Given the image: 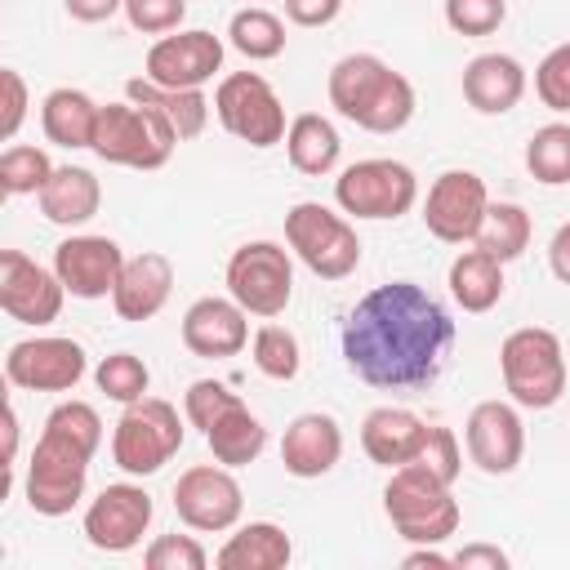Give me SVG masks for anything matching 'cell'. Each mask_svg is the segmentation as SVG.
Masks as SVG:
<instances>
[{"label":"cell","instance_id":"f35d334b","mask_svg":"<svg viewBox=\"0 0 570 570\" xmlns=\"http://www.w3.org/2000/svg\"><path fill=\"white\" fill-rule=\"evenodd\" d=\"M534 94L548 111H570V40L543 53L534 67Z\"/></svg>","mask_w":570,"mask_h":570},{"label":"cell","instance_id":"d6986e66","mask_svg":"<svg viewBox=\"0 0 570 570\" xmlns=\"http://www.w3.org/2000/svg\"><path fill=\"white\" fill-rule=\"evenodd\" d=\"M53 272L67 285L71 298H107L116 289L120 272H125V254H120V245L111 236L80 232V236L58 240Z\"/></svg>","mask_w":570,"mask_h":570},{"label":"cell","instance_id":"5bb4252c","mask_svg":"<svg viewBox=\"0 0 570 570\" xmlns=\"http://www.w3.org/2000/svg\"><path fill=\"white\" fill-rule=\"evenodd\" d=\"M89 374V356L76 338L62 334H36L9 347L4 379L22 392H71Z\"/></svg>","mask_w":570,"mask_h":570},{"label":"cell","instance_id":"f546056e","mask_svg":"<svg viewBox=\"0 0 570 570\" xmlns=\"http://www.w3.org/2000/svg\"><path fill=\"white\" fill-rule=\"evenodd\" d=\"M285 156H289V165H294L298 174L321 178V174H330V169L338 165L343 138H338V129H334L325 116L303 111V116H294L289 129H285Z\"/></svg>","mask_w":570,"mask_h":570},{"label":"cell","instance_id":"1f68e13d","mask_svg":"<svg viewBox=\"0 0 570 570\" xmlns=\"http://www.w3.org/2000/svg\"><path fill=\"white\" fill-rule=\"evenodd\" d=\"M227 45H232L236 53H245L249 62H272V58L285 53V22H281L272 9L249 4V9L232 13V22H227Z\"/></svg>","mask_w":570,"mask_h":570},{"label":"cell","instance_id":"6da1fadb","mask_svg":"<svg viewBox=\"0 0 570 570\" xmlns=\"http://www.w3.org/2000/svg\"><path fill=\"white\" fill-rule=\"evenodd\" d=\"M454 347L450 312L414 281H383L343 321V361L383 392H419L436 383Z\"/></svg>","mask_w":570,"mask_h":570},{"label":"cell","instance_id":"ffe728a7","mask_svg":"<svg viewBox=\"0 0 570 570\" xmlns=\"http://www.w3.org/2000/svg\"><path fill=\"white\" fill-rule=\"evenodd\" d=\"M245 343H249V312L232 294L227 298L205 294L183 312V347L191 356L223 361V356H236Z\"/></svg>","mask_w":570,"mask_h":570},{"label":"cell","instance_id":"8fae6325","mask_svg":"<svg viewBox=\"0 0 570 570\" xmlns=\"http://www.w3.org/2000/svg\"><path fill=\"white\" fill-rule=\"evenodd\" d=\"M227 294L249 312V316H281L294 298V263L289 249L276 240H245L227 258Z\"/></svg>","mask_w":570,"mask_h":570},{"label":"cell","instance_id":"bcb514c9","mask_svg":"<svg viewBox=\"0 0 570 570\" xmlns=\"http://www.w3.org/2000/svg\"><path fill=\"white\" fill-rule=\"evenodd\" d=\"M459 570H508V552L494 548V543H468L450 557Z\"/></svg>","mask_w":570,"mask_h":570},{"label":"cell","instance_id":"9a60e30c","mask_svg":"<svg viewBox=\"0 0 570 570\" xmlns=\"http://www.w3.org/2000/svg\"><path fill=\"white\" fill-rule=\"evenodd\" d=\"M156 517V503L142 485L134 481H116V485H102L89 508H85V539L98 548V552H129L142 543L147 525Z\"/></svg>","mask_w":570,"mask_h":570},{"label":"cell","instance_id":"b9f144b4","mask_svg":"<svg viewBox=\"0 0 570 570\" xmlns=\"http://www.w3.org/2000/svg\"><path fill=\"white\" fill-rule=\"evenodd\" d=\"M414 463H423L432 476H441L445 485H454V481H459V472H463L459 436H454L450 428H441V423H428V441H423V450H419V459H414Z\"/></svg>","mask_w":570,"mask_h":570},{"label":"cell","instance_id":"ac0fdd59","mask_svg":"<svg viewBox=\"0 0 570 570\" xmlns=\"http://www.w3.org/2000/svg\"><path fill=\"white\" fill-rule=\"evenodd\" d=\"M463 445L468 459L485 472V476H508L517 472L521 454H525V423L517 414V401H481L472 405L468 423H463Z\"/></svg>","mask_w":570,"mask_h":570},{"label":"cell","instance_id":"83f0119b","mask_svg":"<svg viewBox=\"0 0 570 570\" xmlns=\"http://www.w3.org/2000/svg\"><path fill=\"white\" fill-rule=\"evenodd\" d=\"M125 98H134V102L160 111V116L169 120V129L178 134V142L200 138L205 125H209V111H214L200 89H165V85H156V80H147V76H134V80L125 85Z\"/></svg>","mask_w":570,"mask_h":570},{"label":"cell","instance_id":"e0dca14e","mask_svg":"<svg viewBox=\"0 0 570 570\" xmlns=\"http://www.w3.org/2000/svg\"><path fill=\"white\" fill-rule=\"evenodd\" d=\"M67 285L53 267H40L22 249H0V307L18 325H49L58 321Z\"/></svg>","mask_w":570,"mask_h":570},{"label":"cell","instance_id":"7bdbcfd3","mask_svg":"<svg viewBox=\"0 0 570 570\" xmlns=\"http://www.w3.org/2000/svg\"><path fill=\"white\" fill-rule=\"evenodd\" d=\"M125 18L142 36H169L187 18V0H125Z\"/></svg>","mask_w":570,"mask_h":570},{"label":"cell","instance_id":"ee69618b","mask_svg":"<svg viewBox=\"0 0 570 570\" xmlns=\"http://www.w3.org/2000/svg\"><path fill=\"white\" fill-rule=\"evenodd\" d=\"M0 85H4L0 138H4V142H13V134H18V129H22V120H27V80H22L13 67H4V71H0Z\"/></svg>","mask_w":570,"mask_h":570},{"label":"cell","instance_id":"e575fe53","mask_svg":"<svg viewBox=\"0 0 570 570\" xmlns=\"http://www.w3.org/2000/svg\"><path fill=\"white\" fill-rule=\"evenodd\" d=\"M53 160L45 147H27V142H13L4 147L0 156V191L4 196H40L45 183L53 178Z\"/></svg>","mask_w":570,"mask_h":570},{"label":"cell","instance_id":"c3c4849f","mask_svg":"<svg viewBox=\"0 0 570 570\" xmlns=\"http://www.w3.org/2000/svg\"><path fill=\"white\" fill-rule=\"evenodd\" d=\"M548 267L561 285H570V223H561L552 232V245H548Z\"/></svg>","mask_w":570,"mask_h":570},{"label":"cell","instance_id":"44dd1931","mask_svg":"<svg viewBox=\"0 0 570 570\" xmlns=\"http://www.w3.org/2000/svg\"><path fill=\"white\" fill-rule=\"evenodd\" d=\"M343 459V428L334 414L307 410L298 419H289L285 436H281V463L289 476L298 481H316L325 472H334V463Z\"/></svg>","mask_w":570,"mask_h":570},{"label":"cell","instance_id":"2e32d148","mask_svg":"<svg viewBox=\"0 0 570 570\" xmlns=\"http://www.w3.org/2000/svg\"><path fill=\"white\" fill-rule=\"evenodd\" d=\"M223 40L214 31H169L147 49V80L165 85V89H205L218 71H223Z\"/></svg>","mask_w":570,"mask_h":570},{"label":"cell","instance_id":"d6a6232c","mask_svg":"<svg viewBox=\"0 0 570 570\" xmlns=\"http://www.w3.org/2000/svg\"><path fill=\"white\" fill-rule=\"evenodd\" d=\"M530 214L517 205V200H490V209H485V223H481V232H476V249H485V254H494L499 263H512V258H521L525 254V245H530Z\"/></svg>","mask_w":570,"mask_h":570},{"label":"cell","instance_id":"60d3db41","mask_svg":"<svg viewBox=\"0 0 570 570\" xmlns=\"http://www.w3.org/2000/svg\"><path fill=\"white\" fill-rule=\"evenodd\" d=\"M236 401H240V396H236L227 383H218V379H196V383L187 387V396H183V414H187L191 428L209 432V423H214L223 410H232Z\"/></svg>","mask_w":570,"mask_h":570},{"label":"cell","instance_id":"ba28073f","mask_svg":"<svg viewBox=\"0 0 570 570\" xmlns=\"http://www.w3.org/2000/svg\"><path fill=\"white\" fill-rule=\"evenodd\" d=\"M89 459L94 450L71 441L58 428H45L31 463H27V503L40 517H67L80 499H85V481H89Z\"/></svg>","mask_w":570,"mask_h":570},{"label":"cell","instance_id":"7dc6e473","mask_svg":"<svg viewBox=\"0 0 570 570\" xmlns=\"http://www.w3.org/2000/svg\"><path fill=\"white\" fill-rule=\"evenodd\" d=\"M62 4H67V13L76 22H107L111 13L125 9V0H62Z\"/></svg>","mask_w":570,"mask_h":570},{"label":"cell","instance_id":"ab89813d","mask_svg":"<svg viewBox=\"0 0 570 570\" xmlns=\"http://www.w3.org/2000/svg\"><path fill=\"white\" fill-rule=\"evenodd\" d=\"M142 566L147 570H205L209 566V552L191 534H160V539L147 543Z\"/></svg>","mask_w":570,"mask_h":570},{"label":"cell","instance_id":"30bf717a","mask_svg":"<svg viewBox=\"0 0 570 570\" xmlns=\"http://www.w3.org/2000/svg\"><path fill=\"white\" fill-rule=\"evenodd\" d=\"M334 200L352 218H379V223L401 218L419 200V178L410 165H401L392 156H370V160L347 165L334 178Z\"/></svg>","mask_w":570,"mask_h":570},{"label":"cell","instance_id":"7c38bea8","mask_svg":"<svg viewBox=\"0 0 570 570\" xmlns=\"http://www.w3.org/2000/svg\"><path fill=\"white\" fill-rule=\"evenodd\" d=\"M174 512L183 525L200 534H223L236 530L245 512V490L223 463H196L174 481Z\"/></svg>","mask_w":570,"mask_h":570},{"label":"cell","instance_id":"4316f807","mask_svg":"<svg viewBox=\"0 0 570 570\" xmlns=\"http://www.w3.org/2000/svg\"><path fill=\"white\" fill-rule=\"evenodd\" d=\"M36 200H40V214L49 223H58V227H85L98 214V205H102V187H98V178L89 169L58 165L53 178L45 183V191Z\"/></svg>","mask_w":570,"mask_h":570},{"label":"cell","instance_id":"277c9868","mask_svg":"<svg viewBox=\"0 0 570 570\" xmlns=\"http://www.w3.org/2000/svg\"><path fill=\"white\" fill-rule=\"evenodd\" d=\"M499 374L521 410H552L566 392L561 338L543 325H521L499 343Z\"/></svg>","mask_w":570,"mask_h":570},{"label":"cell","instance_id":"3957f363","mask_svg":"<svg viewBox=\"0 0 570 570\" xmlns=\"http://www.w3.org/2000/svg\"><path fill=\"white\" fill-rule=\"evenodd\" d=\"M383 512L405 543H445L463 521L454 490L441 476H432L423 463L392 468L383 485Z\"/></svg>","mask_w":570,"mask_h":570},{"label":"cell","instance_id":"836d02e7","mask_svg":"<svg viewBox=\"0 0 570 570\" xmlns=\"http://www.w3.org/2000/svg\"><path fill=\"white\" fill-rule=\"evenodd\" d=\"M525 169L543 187H566L570 183V125L552 120L530 134L525 142Z\"/></svg>","mask_w":570,"mask_h":570},{"label":"cell","instance_id":"5b68a950","mask_svg":"<svg viewBox=\"0 0 570 570\" xmlns=\"http://www.w3.org/2000/svg\"><path fill=\"white\" fill-rule=\"evenodd\" d=\"M187 414H178V405L160 401V396H142V401H129L116 419V432H111V459L125 476H151L160 472L178 450H183V428Z\"/></svg>","mask_w":570,"mask_h":570},{"label":"cell","instance_id":"681fc988","mask_svg":"<svg viewBox=\"0 0 570 570\" xmlns=\"http://www.w3.org/2000/svg\"><path fill=\"white\" fill-rule=\"evenodd\" d=\"M13 454H18V410L9 405L4 410V468H13Z\"/></svg>","mask_w":570,"mask_h":570},{"label":"cell","instance_id":"8992f818","mask_svg":"<svg viewBox=\"0 0 570 570\" xmlns=\"http://www.w3.org/2000/svg\"><path fill=\"white\" fill-rule=\"evenodd\" d=\"M178 134L169 129V120L134 98L125 102H107L98 111V129H94V156L107 165H125V169H160L174 156Z\"/></svg>","mask_w":570,"mask_h":570},{"label":"cell","instance_id":"4dcf8cb0","mask_svg":"<svg viewBox=\"0 0 570 570\" xmlns=\"http://www.w3.org/2000/svg\"><path fill=\"white\" fill-rule=\"evenodd\" d=\"M205 441H209V450H214V459H218L223 468H245V463H254V459L263 454L267 428L258 423V414H254L245 401H236L232 410H223V414L209 423Z\"/></svg>","mask_w":570,"mask_h":570},{"label":"cell","instance_id":"f1b7e54d","mask_svg":"<svg viewBox=\"0 0 570 570\" xmlns=\"http://www.w3.org/2000/svg\"><path fill=\"white\" fill-rule=\"evenodd\" d=\"M445 285H450V298L463 307V312H490L499 298H503V263L494 258V254H485V249H463L454 263H450V276H445Z\"/></svg>","mask_w":570,"mask_h":570},{"label":"cell","instance_id":"d590c367","mask_svg":"<svg viewBox=\"0 0 570 570\" xmlns=\"http://www.w3.org/2000/svg\"><path fill=\"white\" fill-rule=\"evenodd\" d=\"M249 352H254V370L276 383H289L303 370V347H298L294 330H285V325H258Z\"/></svg>","mask_w":570,"mask_h":570},{"label":"cell","instance_id":"74e56055","mask_svg":"<svg viewBox=\"0 0 570 570\" xmlns=\"http://www.w3.org/2000/svg\"><path fill=\"white\" fill-rule=\"evenodd\" d=\"M508 18V0H445V27L454 36H494Z\"/></svg>","mask_w":570,"mask_h":570},{"label":"cell","instance_id":"d4e9b609","mask_svg":"<svg viewBox=\"0 0 570 570\" xmlns=\"http://www.w3.org/2000/svg\"><path fill=\"white\" fill-rule=\"evenodd\" d=\"M98 111H102V102H94L85 89L62 85V89H49L45 94V102H40V129H45V138L53 147H67V151L94 147Z\"/></svg>","mask_w":570,"mask_h":570},{"label":"cell","instance_id":"8d00e7d4","mask_svg":"<svg viewBox=\"0 0 570 570\" xmlns=\"http://www.w3.org/2000/svg\"><path fill=\"white\" fill-rule=\"evenodd\" d=\"M94 383H98V392H102L107 401L129 405V401H142V396H147V387H151V370H147V361L134 356V352H111V356L98 361Z\"/></svg>","mask_w":570,"mask_h":570},{"label":"cell","instance_id":"7402d4cb","mask_svg":"<svg viewBox=\"0 0 570 570\" xmlns=\"http://www.w3.org/2000/svg\"><path fill=\"white\" fill-rule=\"evenodd\" d=\"M174 294V263L156 249L125 258V272L111 289V307L120 321H151Z\"/></svg>","mask_w":570,"mask_h":570},{"label":"cell","instance_id":"7a4b0ae2","mask_svg":"<svg viewBox=\"0 0 570 570\" xmlns=\"http://www.w3.org/2000/svg\"><path fill=\"white\" fill-rule=\"evenodd\" d=\"M325 89L330 107L370 134H396L414 116V85L379 53H343L330 67Z\"/></svg>","mask_w":570,"mask_h":570},{"label":"cell","instance_id":"4fadbf2b","mask_svg":"<svg viewBox=\"0 0 570 570\" xmlns=\"http://www.w3.org/2000/svg\"><path fill=\"white\" fill-rule=\"evenodd\" d=\"M485 209H490L485 178L472 174V169H445L428 187L423 227L445 245H468V240H476V232L485 223Z\"/></svg>","mask_w":570,"mask_h":570},{"label":"cell","instance_id":"603a6c76","mask_svg":"<svg viewBox=\"0 0 570 570\" xmlns=\"http://www.w3.org/2000/svg\"><path fill=\"white\" fill-rule=\"evenodd\" d=\"M423 441H428V423L405 405H374L361 423V450L370 454V463L387 472L401 463H414Z\"/></svg>","mask_w":570,"mask_h":570},{"label":"cell","instance_id":"484cf974","mask_svg":"<svg viewBox=\"0 0 570 570\" xmlns=\"http://www.w3.org/2000/svg\"><path fill=\"white\" fill-rule=\"evenodd\" d=\"M294 557L289 534L276 521H249L236 534H227V543L214 552L218 570H285Z\"/></svg>","mask_w":570,"mask_h":570},{"label":"cell","instance_id":"f6af8a7d","mask_svg":"<svg viewBox=\"0 0 570 570\" xmlns=\"http://www.w3.org/2000/svg\"><path fill=\"white\" fill-rule=\"evenodd\" d=\"M343 0H285V18L294 27H330L338 18Z\"/></svg>","mask_w":570,"mask_h":570},{"label":"cell","instance_id":"cb8c5ba5","mask_svg":"<svg viewBox=\"0 0 570 570\" xmlns=\"http://www.w3.org/2000/svg\"><path fill=\"white\" fill-rule=\"evenodd\" d=\"M525 94V67L512 53H476L463 67V98L481 116H503Z\"/></svg>","mask_w":570,"mask_h":570},{"label":"cell","instance_id":"9c48e42d","mask_svg":"<svg viewBox=\"0 0 570 570\" xmlns=\"http://www.w3.org/2000/svg\"><path fill=\"white\" fill-rule=\"evenodd\" d=\"M214 116L232 138H240L258 151L285 142V129H289L276 89L258 71H227L214 89Z\"/></svg>","mask_w":570,"mask_h":570},{"label":"cell","instance_id":"52a82bcc","mask_svg":"<svg viewBox=\"0 0 570 570\" xmlns=\"http://www.w3.org/2000/svg\"><path fill=\"white\" fill-rule=\"evenodd\" d=\"M285 245L321 281H343L361 263V236H356V227L343 214H334L330 205H321V200L289 205V214H285Z\"/></svg>","mask_w":570,"mask_h":570}]
</instances>
